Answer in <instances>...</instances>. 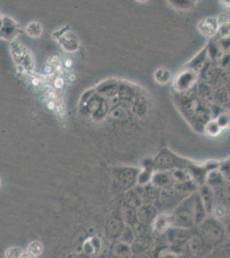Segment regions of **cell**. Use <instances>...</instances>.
I'll list each match as a JSON object with an SVG mask.
<instances>
[{"label":"cell","mask_w":230,"mask_h":258,"mask_svg":"<svg viewBox=\"0 0 230 258\" xmlns=\"http://www.w3.org/2000/svg\"><path fill=\"white\" fill-rule=\"evenodd\" d=\"M198 196L201 199L207 214H211L215 203V194L213 192L212 188L210 186H202L198 192Z\"/></svg>","instance_id":"obj_10"},{"label":"cell","mask_w":230,"mask_h":258,"mask_svg":"<svg viewBox=\"0 0 230 258\" xmlns=\"http://www.w3.org/2000/svg\"><path fill=\"white\" fill-rule=\"evenodd\" d=\"M158 214V207L155 203H143L137 209V221L151 226Z\"/></svg>","instance_id":"obj_6"},{"label":"cell","mask_w":230,"mask_h":258,"mask_svg":"<svg viewBox=\"0 0 230 258\" xmlns=\"http://www.w3.org/2000/svg\"><path fill=\"white\" fill-rule=\"evenodd\" d=\"M173 226H174L173 214H169V213L158 214L151 225L152 234H154L157 237H161L163 235L166 234V232Z\"/></svg>","instance_id":"obj_5"},{"label":"cell","mask_w":230,"mask_h":258,"mask_svg":"<svg viewBox=\"0 0 230 258\" xmlns=\"http://www.w3.org/2000/svg\"><path fill=\"white\" fill-rule=\"evenodd\" d=\"M27 33L29 34V36L39 37L42 33V27L38 23H31L27 27Z\"/></svg>","instance_id":"obj_16"},{"label":"cell","mask_w":230,"mask_h":258,"mask_svg":"<svg viewBox=\"0 0 230 258\" xmlns=\"http://www.w3.org/2000/svg\"><path fill=\"white\" fill-rule=\"evenodd\" d=\"M206 241L204 240L200 234H192L187 241V250L193 256H199L203 255L205 250Z\"/></svg>","instance_id":"obj_8"},{"label":"cell","mask_w":230,"mask_h":258,"mask_svg":"<svg viewBox=\"0 0 230 258\" xmlns=\"http://www.w3.org/2000/svg\"><path fill=\"white\" fill-rule=\"evenodd\" d=\"M137 1H138V2H146L147 0H137Z\"/></svg>","instance_id":"obj_26"},{"label":"cell","mask_w":230,"mask_h":258,"mask_svg":"<svg viewBox=\"0 0 230 258\" xmlns=\"http://www.w3.org/2000/svg\"><path fill=\"white\" fill-rule=\"evenodd\" d=\"M151 237H137V238H135L132 243H134V249L137 252H144L149 249L151 245Z\"/></svg>","instance_id":"obj_13"},{"label":"cell","mask_w":230,"mask_h":258,"mask_svg":"<svg viewBox=\"0 0 230 258\" xmlns=\"http://www.w3.org/2000/svg\"><path fill=\"white\" fill-rule=\"evenodd\" d=\"M221 5L227 9H230V0H221Z\"/></svg>","instance_id":"obj_21"},{"label":"cell","mask_w":230,"mask_h":258,"mask_svg":"<svg viewBox=\"0 0 230 258\" xmlns=\"http://www.w3.org/2000/svg\"><path fill=\"white\" fill-rule=\"evenodd\" d=\"M54 85H55L57 88H60L62 85H63V80H62L61 79H58V80H56L55 84H54Z\"/></svg>","instance_id":"obj_22"},{"label":"cell","mask_w":230,"mask_h":258,"mask_svg":"<svg viewBox=\"0 0 230 258\" xmlns=\"http://www.w3.org/2000/svg\"><path fill=\"white\" fill-rule=\"evenodd\" d=\"M48 108H49L50 109H54V103H53V102H50V103H48Z\"/></svg>","instance_id":"obj_23"},{"label":"cell","mask_w":230,"mask_h":258,"mask_svg":"<svg viewBox=\"0 0 230 258\" xmlns=\"http://www.w3.org/2000/svg\"><path fill=\"white\" fill-rule=\"evenodd\" d=\"M10 252H12V255H9V256H22L21 255H23L24 252L21 250V249H11L8 250Z\"/></svg>","instance_id":"obj_20"},{"label":"cell","mask_w":230,"mask_h":258,"mask_svg":"<svg viewBox=\"0 0 230 258\" xmlns=\"http://www.w3.org/2000/svg\"><path fill=\"white\" fill-rule=\"evenodd\" d=\"M135 114H137L138 116H142L144 115L146 112H147V104H146L145 101L143 100H139L137 101V103L135 104L134 110Z\"/></svg>","instance_id":"obj_18"},{"label":"cell","mask_w":230,"mask_h":258,"mask_svg":"<svg viewBox=\"0 0 230 258\" xmlns=\"http://www.w3.org/2000/svg\"><path fill=\"white\" fill-rule=\"evenodd\" d=\"M165 235H166L167 241L169 243V246L174 249V248H181L184 245H186L190 237L192 236V232L190 231V229L173 226Z\"/></svg>","instance_id":"obj_4"},{"label":"cell","mask_w":230,"mask_h":258,"mask_svg":"<svg viewBox=\"0 0 230 258\" xmlns=\"http://www.w3.org/2000/svg\"><path fill=\"white\" fill-rule=\"evenodd\" d=\"M150 183L158 188H170L175 183L170 170H158L153 172Z\"/></svg>","instance_id":"obj_7"},{"label":"cell","mask_w":230,"mask_h":258,"mask_svg":"<svg viewBox=\"0 0 230 258\" xmlns=\"http://www.w3.org/2000/svg\"><path fill=\"white\" fill-rule=\"evenodd\" d=\"M193 193L187 197V199L178 206L174 215V226L183 227V228H192L195 225L194 214H193Z\"/></svg>","instance_id":"obj_2"},{"label":"cell","mask_w":230,"mask_h":258,"mask_svg":"<svg viewBox=\"0 0 230 258\" xmlns=\"http://www.w3.org/2000/svg\"><path fill=\"white\" fill-rule=\"evenodd\" d=\"M199 231L204 240L210 244H219L224 241L226 231L220 220L216 218L206 217L198 225Z\"/></svg>","instance_id":"obj_1"},{"label":"cell","mask_w":230,"mask_h":258,"mask_svg":"<svg viewBox=\"0 0 230 258\" xmlns=\"http://www.w3.org/2000/svg\"><path fill=\"white\" fill-rule=\"evenodd\" d=\"M226 234H227V237H228V238H229L230 240V225L229 227H228V229H227V232L226 233Z\"/></svg>","instance_id":"obj_25"},{"label":"cell","mask_w":230,"mask_h":258,"mask_svg":"<svg viewBox=\"0 0 230 258\" xmlns=\"http://www.w3.org/2000/svg\"><path fill=\"white\" fill-rule=\"evenodd\" d=\"M178 197H181V196H179L173 188H160L157 202L159 203L161 207H163L164 209H168V208H171L176 203Z\"/></svg>","instance_id":"obj_9"},{"label":"cell","mask_w":230,"mask_h":258,"mask_svg":"<svg viewBox=\"0 0 230 258\" xmlns=\"http://www.w3.org/2000/svg\"><path fill=\"white\" fill-rule=\"evenodd\" d=\"M193 214H194V221L195 225H199L204 221L207 217L206 210L204 209V205L202 203L201 199L198 196V193L194 194V200H193Z\"/></svg>","instance_id":"obj_11"},{"label":"cell","mask_w":230,"mask_h":258,"mask_svg":"<svg viewBox=\"0 0 230 258\" xmlns=\"http://www.w3.org/2000/svg\"><path fill=\"white\" fill-rule=\"evenodd\" d=\"M171 79V73L167 68H159L155 73V80L161 85L168 84Z\"/></svg>","instance_id":"obj_14"},{"label":"cell","mask_w":230,"mask_h":258,"mask_svg":"<svg viewBox=\"0 0 230 258\" xmlns=\"http://www.w3.org/2000/svg\"><path fill=\"white\" fill-rule=\"evenodd\" d=\"M221 129L216 120H210L204 125V131L210 136H216L221 133Z\"/></svg>","instance_id":"obj_15"},{"label":"cell","mask_w":230,"mask_h":258,"mask_svg":"<svg viewBox=\"0 0 230 258\" xmlns=\"http://www.w3.org/2000/svg\"><path fill=\"white\" fill-rule=\"evenodd\" d=\"M216 120L221 128L227 127V126H230V114L227 113H222V114H219Z\"/></svg>","instance_id":"obj_17"},{"label":"cell","mask_w":230,"mask_h":258,"mask_svg":"<svg viewBox=\"0 0 230 258\" xmlns=\"http://www.w3.org/2000/svg\"><path fill=\"white\" fill-rule=\"evenodd\" d=\"M195 78L192 74H183L180 75L175 82V87L178 91H186L192 86Z\"/></svg>","instance_id":"obj_12"},{"label":"cell","mask_w":230,"mask_h":258,"mask_svg":"<svg viewBox=\"0 0 230 258\" xmlns=\"http://www.w3.org/2000/svg\"><path fill=\"white\" fill-rule=\"evenodd\" d=\"M42 251V247H41V243L38 242H34L31 243L29 246V254L34 255H39Z\"/></svg>","instance_id":"obj_19"},{"label":"cell","mask_w":230,"mask_h":258,"mask_svg":"<svg viewBox=\"0 0 230 258\" xmlns=\"http://www.w3.org/2000/svg\"><path fill=\"white\" fill-rule=\"evenodd\" d=\"M154 169L161 170H170L176 168H188L189 164L186 159L179 158L169 150H162L153 160Z\"/></svg>","instance_id":"obj_3"},{"label":"cell","mask_w":230,"mask_h":258,"mask_svg":"<svg viewBox=\"0 0 230 258\" xmlns=\"http://www.w3.org/2000/svg\"><path fill=\"white\" fill-rule=\"evenodd\" d=\"M33 83H34V85H38V83H40L38 79H35V80H33Z\"/></svg>","instance_id":"obj_24"}]
</instances>
